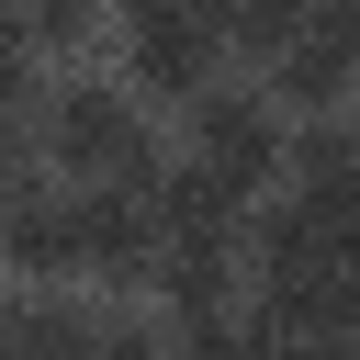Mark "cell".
<instances>
[{"label": "cell", "instance_id": "cell-1", "mask_svg": "<svg viewBox=\"0 0 360 360\" xmlns=\"http://www.w3.org/2000/svg\"><path fill=\"white\" fill-rule=\"evenodd\" d=\"M248 304H259L281 338H360V259L281 191V202H259V225H248Z\"/></svg>", "mask_w": 360, "mask_h": 360}, {"label": "cell", "instance_id": "cell-2", "mask_svg": "<svg viewBox=\"0 0 360 360\" xmlns=\"http://www.w3.org/2000/svg\"><path fill=\"white\" fill-rule=\"evenodd\" d=\"M34 135H45V158H56V180H146L158 169V124H146V90L124 79H56L45 90V112H34Z\"/></svg>", "mask_w": 360, "mask_h": 360}, {"label": "cell", "instance_id": "cell-3", "mask_svg": "<svg viewBox=\"0 0 360 360\" xmlns=\"http://www.w3.org/2000/svg\"><path fill=\"white\" fill-rule=\"evenodd\" d=\"M225 11L214 0H146V11H124V79L146 90V101H202L214 79H225Z\"/></svg>", "mask_w": 360, "mask_h": 360}, {"label": "cell", "instance_id": "cell-4", "mask_svg": "<svg viewBox=\"0 0 360 360\" xmlns=\"http://www.w3.org/2000/svg\"><path fill=\"white\" fill-rule=\"evenodd\" d=\"M191 158H202V169H225L236 191H270V180H281V158H292V112L270 101V79H259V90L214 79V90L191 101Z\"/></svg>", "mask_w": 360, "mask_h": 360}, {"label": "cell", "instance_id": "cell-5", "mask_svg": "<svg viewBox=\"0 0 360 360\" xmlns=\"http://www.w3.org/2000/svg\"><path fill=\"white\" fill-rule=\"evenodd\" d=\"M0 259L22 281H79L90 270V191L79 180H22L0 214Z\"/></svg>", "mask_w": 360, "mask_h": 360}, {"label": "cell", "instance_id": "cell-6", "mask_svg": "<svg viewBox=\"0 0 360 360\" xmlns=\"http://www.w3.org/2000/svg\"><path fill=\"white\" fill-rule=\"evenodd\" d=\"M281 191L360 259V124L349 112H315V124H292V158H281Z\"/></svg>", "mask_w": 360, "mask_h": 360}, {"label": "cell", "instance_id": "cell-7", "mask_svg": "<svg viewBox=\"0 0 360 360\" xmlns=\"http://www.w3.org/2000/svg\"><path fill=\"white\" fill-rule=\"evenodd\" d=\"M146 191H158V225H169V248H248V225H259V191H236L225 169H202V158H158L146 169Z\"/></svg>", "mask_w": 360, "mask_h": 360}, {"label": "cell", "instance_id": "cell-8", "mask_svg": "<svg viewBox=\"0 0 360 360\" xmlns=\"http://www.w3.org/2000/svg\"><path fill=\"white\" fill-rule=\"evenodd\" d=\"M259 79H270V101H281L292 124H315V112H349V90H360V56L326 34V0H315V22H304L281 56H259Z\"/></svg>", "mask_w": 360, "mask_h": 360}, {"label": "cell", "instance_id": "cell-9", "mask_svg": "<svg viewBox=\"0 0 360 360\" xmlns=\"http://www.w3.org/2000/svg\"><path fill=\"white\" fill-rule=\"evenodd\" d=\"M0 360H101V315L68 304V281H34L22 304H0Z\"/></svg>", "mask_w": 360, "mask_h": 360}, {"label": "cell", "instance_id": "cell-10", "mask_svg": "<svg viewBox=\"0 0 360 360\" xmlns=\"http://www.w3.org/2000/svg\"><path fill=\"white\" fill-rule=\"evenodd\" d=\"M11 22H22L34 56H79V45L112 22V0H11Z\"/></svg>", "mask_w": 360, "mask_h": 360}, {"label": "cell", "instance_id": "cell-11", "mask_svg": "<svg viewBox=\"0 0 360 360\" xmlns=\"http://www.w3.org/2000/svg\"><path fill=\"white\" fill-rule=\"evenodd\" d=\"M214 11H225V45H236V56H281V45L315 22V0H214Z\"/></svg>", "mask_w": 360, "mask_h": 360}, {"label": "cell", "instance_id": "cell-12", "mask_svg": "<svg viewBox=\"0 0 360 360\" xmlns=\"http://www.w3.org/2000/svg\"><path fill=\"white\" fill-rule=\"evenodd\" d=\"M270 360H360V338H270Z\"/></svg>", "mask_w": 360, "mask_h": 360}, {"label": "cell", "instance_id": "cell-13", "mask_svg": "<svg viewBox=\"0 0 360 360\" xmlns=\"http://www.w3.org/2000/svg\"><path fill=\"white\" fill-rule=\"evenodd\" d=\"M326 34H338V45L360 56V0H326Z\"/></svg>", "mask_w": 360, "mask_h": 360}, {"label": "cell", "instance_id": "cell-14", "mask_svg": "<svg viewBox=\"0 0 360 360\" xmlns=\"http://www.w3.org/2000/svg\"><path fill=\"white\" fill-rule=\"evenodd\" d=\"M11 191H22V158H0V214H11Z\"/></svg>", "mask_w": 360, "mask_h": 360}, {"label": "cell", "instance_id": "cell-15", "mask_svg": "<svg viewBox=\"0 0 360 360\" xmlns=\"http://www.w3.org/2000/svg\"><path fill=\"white\" fill-rule=\"evenodd\" d=\"M124 11H146V0H112V22H124Z\"/></svg>", "mask_w": 360, "mask_h": 360}]
</instances>
